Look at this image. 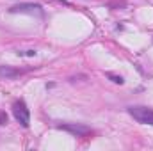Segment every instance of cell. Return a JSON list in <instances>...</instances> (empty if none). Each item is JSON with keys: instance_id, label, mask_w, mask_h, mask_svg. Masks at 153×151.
Masks as SVG:
<instances>
[{"instance_id": "1", "label": "cell", "mask_w": 153, "mask_h": 151, "mask_svg": "<svg viewBox=\"0 0 153 151\" xmlns=\"http://www.w3.org/2000/svg\"><path fill=\"white\" fill-rule=\"evenodd\" d=\"M128 114H130L137 123H141V124H152L153 126V110L152 109L137 105V107H130V109H128Z\"/></svg>"}, {"instance_id": "2", "label": "cell", "mask_w": 153, "mask_h": 151, "mask_svg": "<svg viewBox=\"0 0 153 151\" xmlns=\"http://www.w3.org/2000/svg\"><path fill=\"white\" fill-rule=\"evenodd\" d=\"M13 114H14L16 121H18L23 128L29 126V123H30V114H29V109H27V105H25L23 100L14 101V105H13Z\"/></svg>"}, {"instance_id": "3", "label": "cell", "mask_w": 153, "mask_h": 151, "mask_svg": "<svg viewBox=\"0 0 153 151\" xmlns=\"http://www.w3.org/2000/svg\"><path fill=\"white\" fill-rule=\"evenodd\" d=\"M57 128L59 130H64V132H70V133H73L76 137H84V135H87L91 132L89 126L80 124V123H64V124H57Z\"/></svg>"}, {"instance_id": "4", "label": "cell", "mask_w": 153, "mask_h": 151, "mask_svg": "<svg viewBox=\"0 0 153 151\" xmlns=\"http://www.w3.org/2000/svg\"><path fill=\"white\" fill-rule=\"evenodd\" d=\"M9 13H27V14H41L43 9L39 4H16L9 9Z\"/></svg>"}, {"instance_id": "5", "label": "cell", "mask_w": 153, "mask_h": 151, "mask_svg": "<svg viewBox=\"0 0 153 151\" xmlns=\"http://www.w3.org/2000/svg\"><path fill=\"white\" fill-rule=\"evenodd\" d=\"M22 71L13 68V66H0V76L2 78H16Z\"/></svg>"}, {"instance_id": "6", "label": "cell", "mask_w": 153, "mask_h": 151, "mask_svg": "<svg viewBox=\"0 0 153 151\" xmlns=\"http://www.w3.org/2000/svg\"><path fill=\"white\" fill-rule=\"evenodd\" d=\"M107 78H111L114 84H125V80H123V76H119V75H114V73H107Z\"/></svg>"}, {"instance_id": "7", "label": "cell", "mask_w": 153, "mask_h": 151, "mask_svg": "<svg viewBox=\"0 0 153 151\" xmlns=\"http://www.w3.org/2000/svg\"><path fill=\"white\" fill-rule=\"evenodd\" d=\"M18 55H25V57H34L36 55V50H25V52H16Z\"/></svg>"}, {"instance_id": "8", "label": "cell", "mask_w": 153, "mask_h": 151, "mask_svg": "<svg viewBox=\"0 0 153 151\" xmlns=\"http://www.w3.org/2000/svg\"><path fill=\"white\" fill-rule=\"evenodd\" d=\"M0 124H7V114L4 112V110L0 112Z\"/></svg>"}]
</instances>
